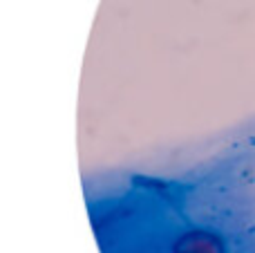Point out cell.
I'll return each mask as SVG.
<instances>
[{"label":"cell","instance_id":"1","mask_svg":"<svg viewBox=\"0 0 255 253\" xmlns=\"http://www.w3.org/2000/svg\"><path fill=\"white\" fill-rule=\"evenodd\" d=\"M184 253H220L215 251V245H213L211 240H204V238H186L184 240V249H181Z\"/></svg>","mask_w":255,"mask_h":253}]
</instances>
